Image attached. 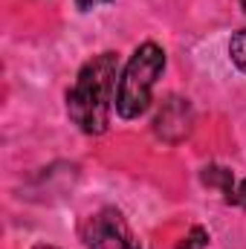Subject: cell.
Here are the masks:
<instances>
[{"label": "cell", "instance_id": "6da1fadb", "mask_svg": "<svg viewBox=\"0 0 246 249\" xmlns=\"http://www.w3.org/2000/svg\"><path fill=\"white\" fill-rule=\"evenodd\" d=\"M119 93V58L116 53H102L81 67L75 84L67 93V113L84 133H105L110 110Z\"/></svg>", "mask_w": 246, "mask_h": 249}, {"label": "cell", "instance_id": "7a4b0ae2", "mask_svg": "<svg viewBox=\"0 0 246 249\" xmlns=\"http://www.w3.org/2000/svg\"><path fill=\"white\" fill-rule=\"evenodd\" d=\"M165 67V53L157 44H142L119 78V93H116V113L122 119H139L151 107V93Z\"/></svg>", "mask_w": 246, "mask_h": 249}, {"label": "cell", "instance_id": "3957f363", "mask_svg": "<svg viewBox=\"0 0 246 249\" xmlns=\"http://www.w3.org/2000/svg\"><path fill=\"white\" fill-rule=\"evenodd\" d=\"M84 241L90 249H139L119 209H102L84 223Z\"/></svg>", "mask_w": 246, "mask_h": 249}, {"label": "cell", "instance_id": "277c9868", "mask_svg": "<svg viewBox=\"0 0 246 249\" xmlns=\"http://www.w3.org/2000/svg\"><path fill=\"white\" fill-rule=\"evenodd\" d=\"M191 124H194V113H191V105L188 99H177L171 96L162 110L157 113V122H154V130L159 139L165 142H180L191 133Z\"/></svg>", "mask_w": 246, "mask_h": 249}, {"label": "cell", "instance_id": "5b68a950", "mask_svg": "<svg viewBox=\"0 0 246 249\" xmlns=\"http://www.w3.org/2000/svg\"><path fill=\"white\" fill-rule=\"evenodd\" d=\"M203 183L209 188H220L223 194H226V200H229V194L235 191V174L229 171V168H223V165H209V168H203Z\"/></svg>", "mask_w": 246, "mask_h": 249}, {"label": "cell", "instance_id": "8992f818", "mask_svg": "<svg viewBox=\"0 0 246 249\" xmlns=\"http://www.w3.org/2000/svg\"><path fill=\"white\" fill-rule=\"evenodd\" d=\"M229 55H232L235 67L246 72V29H241V32L232 38V44H229Z\"/></svg>", "mask_w": 246, "mask_h": 249}, {"label": "cell", "instance_id": "52a82bcc", "mask_svg": "<svg viewBox=\"0 0 246 249\" xmlns=\"http://www.w3.org/2000/svg\"><path fill=\"white\" fill-rule=\"evenodd\" d=\"M209 244V232L206 229H200V226H194L191 229V235L185 238V244L180 249H200V247H206Z\"/></svg>", "mask_w": 246, "mask_h": 249}, {"label": "cell", "instance_id": "ba28073f", "mask_svg": "<svg viewBox=\"0 0 246 249\" xmlns=\"http://www.w3.org/2000/svg\"><path fill=\"white\" fill-rule=\"evenodd\" d=\"M226 203H235V206L246 209V180H241V183L235 186V191L229 194V200H226Z\"/></svg>", "mask_w": 246, "mask_h": 249}, {"label": "cell", "instance_id": "9c48e42d", "mask_svg": "<svg viewBox=\"0 0 246 249\" xmlns=\"http://www.w3.org/2000/svg\"><path fill=\"white\" fill-rule=\"evenodd\" d=\"M99 3H107V0H78L81 9H93V6H99Z\"/></svg>", "mask_w": 246, "mask_h": 249}, {"label": "cell", "instance_id": "30bf717a", "mask_svg": "<svg viewBox=\"0 0 246 249\" xmlns=\"http://www.w3.org/2000/svg\"><path fill=\"white\" fill-rule=\"evenodd\" d=\"M35 249H55V247H50V244H41V247H35Z\"/></svg>", "mask_w": 246, "mask_h": 249}, {"label": "cell", "instance_id": "8fae6325", "mask_svg": "<svg viewBox=\"0 0 246 249\" xmlns=\"http://www.w3.org/2000/svg\"><path fill=\"white\" fill-rule=\"evenodd\" d=\"M241 6H244V12H246V0H241Z\"/></svg>", "mask_w": 246, "mask_h": 249}]
</instances>
